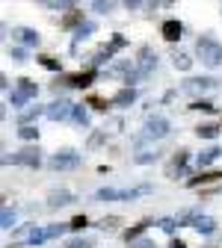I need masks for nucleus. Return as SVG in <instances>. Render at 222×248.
<instances>
[{
	"mask_svg": "<svg viewBox=\"0 0 222 248\" xmlns=\"http://www.w3.org/2000/svg\"><path fill=\"white\" fill-rule=\"evenodd\" d=\"M172 65L178 71H189V68H193V59H189L187 53H181V50H172Z\"/></svg>",
	"mask_w": 222,
	"mask_h": 248,
	"instance_id": "obj_24",
	"label": "nucleus"
},
{
	"mask_svg": "<svg viewBox=\"0 0 222 248\" xmlns=\"http://www.w3.org/2000/svg\"><path fill=\"white\" fill-rule=\"evenodd\" d=\"M83 21H86V18H83V12H80V9H71V12H68L66 18L59 21V27H62V30H77V27H80Z\"/></svg>",
	"mask_w": 222,
	"mask_h": 248,
	"instance_id": "obj_21",
	"label": "nucleus"
},
{
	"mask_svg": "<svg viewBox=\"0 0 222 248\" xmlns=\"http://www.w3.org/2000/svg\"><path fill=\"white\" fill-rule=\"evenodd\" d=\"M187 163H189V151H184V148H181V151H175V157H172V163H169V171H166V174H169L172 180L184 177V174H187Z\"/></svg>",
	"mask_w": 222,
	"mask_h": 248,
	"instance_id": "obj_8",
	"label": "nucleus"
},
{
	"mask_svg": "<svg viewBox=\"0 0 222 248\" xmlns=\"http://www.w3.org/2000/svg\"><path fill=\"white\" fill-rule=\"evenodd\" d=\"M160 36H163L166 42H181V36H184V24H181L178 18H169V21H163V27H160Z\"/></svg>",
	"mask_w": 222,
	"mask_h": 248,
	"instance_id": "obj_11",
	"label": "nucleus"
},
{
	"mask_svg": "<svg viewBox=\"0 0 222 248\" xmlns=\"http://www.w3.org/2000/svg\"><path fill=\"white\" fill-rule=\"evenodd\" d=\"M6 101H9V107H15V109H21L24 104H30V98H24L18 89H12V92H6Z\"/></svg>",
	"mask_w": 222,
	"mask_h": 248,
	"instance_id": "obj_32",
	"label": "nucleus"
},
{
	"mask_svg": "<svg viewBox=\"0 0 222 248\" xmlns=\"http://www.w3.org/2000/svg\"><path fill=\"white\" fill-rule=\"evenodd\" d=\"M74 3H77V0H53V6H56V9H71Z\"/></svg>",
	"mask_w": 222,
	"mask_h": 248,
	"instance_id": "obj_47",
	"label": "nucleus"
},
{
	"mask_svg": "<svg viewBox=\"0 0 222 248\" xmlns=\"http://www.w3.org/2000/svg\"><path fill=\"white\" fill-rule=\"evenodd\" d=\"M119 225H121L119 216H104V219H98V225H95V228H101V231H116Z\"/></svg>",
	"mask_w": 222,
	"mask_h": 248,
	"instance_id": "obj_34",
	"label": "nucleus"
},
{
	"mask_svg": "<svg viewBox=\"0 0 222 248\" xmlns=\"http://www.w3.org/2000/svg\"><path fill=\"white\" fill-rule=\"evenodd\" d=\"M18 136H21L24 142H36V139H39V127H36V124H21V127H18Z\"/></svg>",
	"mask_w": 222,
	"mask_h": 248,
	"instance_id": "obj_28",
	"label": "nucleus"
},
{
	"mask_svg": "<svg viewBox=\"0 0 222 248\" xmlns=\"http://www.w3.org/2000/svg\"><path fill=\"white\" fill-rule=\"evenodd\" d=\"M66 248H92V242L89 239H68Z\"/></svg>",
	"mask_w": 222,
	"mask_h": 248,
	"instance_id": "obj_44",
	"label": "nucleus"
},
{
	"mask_svg": "<svg viewBox=\"0 0 222 248\" xmlns=\"http://www.w3.org/2000/svg\"><path fill=\"white\" fill-rule=\"evenodd\" d=\"M157 9H160V0H145V12L148 15H154Z\"/></svg>",
	"mask_w": 222,
	"mask_h": 248,
	"instance_id": "obj_46",
	"label": "nucleus"
},
{
	"mask_svg": "<svg viewBox=\"0 0 222 248\" xmlns=\"http://www.w3.org/2000/svg\"><path fill=\"white\" fill-rule=\"evenodd\" d=\"M219 157H222V148H219V145H210V148H205V151L199 154V169H207V166H213Z\"/></svg>",
	"mask_w": 222,
	"mask_h": 248,
	"instance_id": "obj_16",
	"label": "nucleus"
},
{
	"mask_svg": "<svg viewBox=\"0 0 222 248\" xmlns=\"http://www.w3.org/2000/svg\"><path fill=\"white\" fill-rule=\"evenodd\" d=\"M169 248H187V242H184V239H172Z\"/></svg>",
	"mask_w": 222,
	"mask_h": 248,
	"instance_id": "obj_49",
	"label": "nucleus"
},
{
	"mask_svg": "<svg viewBox=\"0 0 222 248\" xmlns=\"http://www.w3.org/2000/svg\"><path fill=\"white\" fill-rule=\"evenodd\" d=\"M48 231V239H56V236H62V233H66V231H71V225H51V228H45Z\"/></svg>",
	"mask_w": 222,
	"mask_h": 248,
	"instance_id": "obj_39",
	"label": "nucleus"
},
{
	"mask_svg": "<svg viewBox=\"0 0 222 248\" xmlns=\"http://www.w3.org/2000/svg\"><path fill=\"white\" fill-rule=\"evenodd\" d=\"M121 3H124V9H128V12H137V9L145 3V0H121Z\"/></svg>",
	"mask_w": 222,
	"mask_h": 248,
	"instance_id": "obj_45",
	"label": "nucleus"
},
{
	"mask_svg": "<svg viewBox=\"0 0 222 248\" xmlns=\"http://www.w3.org/2000/svg\"><path fill=\"white\" fill-rule=\"evenodd\" d=\"M9 163L27 166V169H39V166H42V148H39L36 142H30V145H24L21 151H15L12 157L6 154V157H3V166H9Z\"/></svg>",
	"mask_w": 222,
	"mask_h": 248,
	"instance_id": "obj_1",
	"label": "nucleus"
},
{
	"mask_svg": "<svg viewBox=\"0 0 222 248\" xmlns=\"http://www.w3.org/2000/svg\"><path fill=\"white\" fill-rule=\"evenodd\" d=\"M216 86H219L216 77H189L181 89L189 92V95H202V92H210V89H216Z\"/></svg>",
	"mask_w": 222,
	"mask_h": 248,
	"instance_id": "obj_6",
	"label": "nucleus"
},
{
	"mask_svg": "<svg viewBox=\"0 0 222 248\" xmlns=\"http://www.w3.org/2000/svg\"><path fill=\"white\" fill-rule=\"evenodd\" d=\"M222 65V45L216 47V53H213V62H210V68H219Z\"/></svg>",
	"mask_w": 222,
	"mask_h": 248,
	"instance_id": "obj_48",
	"label": "nucleus"
},
{
	"mask_svg": "<svg viewBox=\"0 0 222 248\" xmlns=\"http://www.w3.org/2000/svg\"><path fill=\"white\" fill-rule=\"evenodd\" d=\"M86 107H92V109H98V112H107L110 107H116L113 101H107V98H101V95H89L86 98Z\"/></svg>",
	"mask_w": 222,
	"mask_h": 248,
	"instance_id": "obj_23",
	"label": "nucleus"
},
{
	"mask_svg": "<svg viewBox=\"0 0 222 248\" xmlns=\"http://www.w3.org/2000/svg\"><path fill=\"white\" fill-rule=\"evenodd\" d=\"M137 65H139L142 71H148V74L157 68V53H154L148 45H142V47L137 50Z\"/></svg>",
	"mask_w": 222,
	"mask_h": 248,
	"instance_id": "obj_12",
	"label": "nucleus"
},
{
	"mask_svg": "<svg viewBox=\"0 0 222 248\" xmlns=\"http://www.w3.org/2000/svg\"><path fill=\"white\" fill-rule=\"evenodd\" d=\"M0 228H3V231L18 228V216H15V210H9L6 204H3V210H0Z\"/></svg>",
	"mask_w": 222,
	"mask_h": 248,
	"instance_id": "obj_22",
	"label": "nucleus"
},
{
	"mask_svg": "<svg viewBox=\"0 0 222 248\" xmlns=\"http://www.w3.org/2000/svg\"><path fill=\"white\" fill-rule=\"evenodd\" d=\"M15 89L21 92L24 98H30V101H36V95H39V86H36V80H30V77H21V80H15Z\"/></svg>",
	"mask_w": 222,
	"mask_h": 248,
	"instance_id": "obj_17",
	"label": "nucleus"
},
{
	"mask_svg": "<svg viewBox=\"0 0 222 248\" xmlns=\"http://www.w3.org/2000/svg\"><path fill=\"white\" fill-rule=\"evenodd\" d=\"M71 121L77 124V127H89V112L83 109V104H74V109H71Z\"/></svg>",
	"mask_w": 222,
	"mask_h": 248,
	"instance_id": "obj_26",
	"label": "nucleus"
},
{
	"mask_svg": "<svg viewBox=\"0 0 222 248\" xmlns=\"http://www.w3.org/2000/svg\"><path fill=\"white\" fill-rule=\"evenodd\" d=\"M128 248H157V245H154V239H145V236H139V239L128 242Z\"/></svg>",
	"mask_w": 222,
	"mask_h": 248,
	"instance_id": "obj_41",
	"label": "nucleus"
},
{
	"mask_svg": "<svg viewBox=\"0 0 222 248\" xmlns=\"http://www.w3.org/2000/svg\"><path fill=\"white\" fill-rule=\"evenodd\" d=\"M36 59H39V65H42V68H48V71H62V62H59L56 56L42 53V56H36Z\"/></svg>",
	"mask_w": 222,
	"mask_h": 248,
	"instance_id": "obj_30",
	"label": "nucleus"
},
{
	"mask_svg": "<svg viewBox=\"0 0 222 248\" xmlns=\"http://www.w3.org/2000/svg\"><path fill=\"white\" fill-rule=\"evenodd\" d=\"M42 3H48V6H53V0H42Z\"/></svg>",
	"mask_w": 222,
	"mask_h": 248,
	"instance_id": "obj_51",
	"label": "nucleus"
},
{
	"mask_svg": "<svg viewBox=\"0 0 222 248\" xmlns=\"http://www.w3.org/2000/svg\"><path fill=\"white\" fill-rule=\"evenodd\" d=\"M169 130H172V124H169V118H163V115H151V118L145 121V136H148L151 142H154V139H166Z\"/></svg>",
	"mask_w": 222,
	"mask_h": 248,
	"instance_id": "obj_3",
	"label": "nucleus"
},
{
	"mask_svg": "<svg viewBox=\"0 0 222 248\" xmlns=\"http://www.w3.org/2000/svg\"><path fill=\"white\" fill-rule=\"evenodd\" d=\"M187 109H196V112H216V104H210V101H193V104H189Z\"/></svg>",
	"mask_w": 222,
	"mask_h": 248,
	"instance_id": "obj_38",
	"label": "nucleus"
},
{
	"mask_svg": "<svg viewBox=\"0 0 222 248\" xmlns=\"http://www.w3.org/2000/svg\"><path fill=\"white\" fill-rule=\"evenodd\" d=\"M216 47H219V42L207 33V36H202L199 42H196V53H199V59L205 62V65L210 68V62H213V53H216Z\"/></svg>",
	"mask_w": 222,
	"mask_h": 248,
	"instance_id": "obj_7",
	"label": "nucleus"
},
{
	"mask_svg": "<svg viewBox=\"0 0 222 248\" xmlns=\"http://www.w3.org/2000/svg\"><path fill=\"white\" fill-rule=\"evenodd\" d=\"M0 89H3V92H9V77H6V74L0 77Z\"/></svg>",
	"mask_w": 222,
	"mask_h": 248,
	"instance_id": "obj_50",
	"label": "nucleus"
},
{
	"mask_svg": "<svg viewBox=\"0 0 222 248\" xmlns=\"http://www.w3.org/2000/svg\"><path fill=\"white\" fill-rule=\"evenodd\" d=\"M68 225H71V231H83V228L89 225V219H86V216H74V219H71Z\"/></svg>",
	"mask_w": 222,
	"mask_h": 248,
	"instance_id": "obj_42",
	"label": "nucleus"
},
{
	"mask_svg": "<svg viewBox=\"0 0 222 248\" xmlns=\"http://www.w3.org/2000/svg\"><path fill=\"white\" fill-rule=\"evenodd\" d=\"M48 166H51L53 171H71V169L80 166V154L71 151V148H62V151H56L53 157L48 160Z\"/></svg>",
	"mask_w": 222,
	"mask_h": 248,
	"instance_id": "obj_2",
	"label": "nucleus"
},
{
	"mask_svg": "<svg viewBox=\"0 0 222 248\" xmlns=\"http://www.w3.org/2000/svg\"><path fill=\"white\" fill-rule=\"evenodd\" d=\"M157 157H160L157 151H139L137 157H134V163H139V166H148V163H154Z\"/></svg>",
	"mask_w": 222,
	"mask_h": 248,
	"instance_id": "obj_36",
	"label": "nucleus"
},
{
	"mask_svg": "<svg viewBox=\"0 0 222 248\" xmlns=\"http://www.w3.org/2000/svg\"><path fill=\"white\" fill-rule=\"evenodd\" d=\"M137 101V89L134 86H124V89H119L116 95H113V104L116 107H131Z\"/></svg>",
	"mask_w": 222,
	"mask_h": 248,
	"instance_id": "obj_15",
	"label": "nucleus"
},
{
	"mask_svg": "<svg viewBox=\"0 0 222 248\" xmlns=\"http://www.w3.org/2000/svg\"><path fill=\"white\" fill-rule=\"evenodd\" d=\"M45 242H48V231H42V228H36L33 233H30V239H27L30 248H42Z\"/></svg>",
	"mask_w": 222,
	"mask_h": 248,
	"instance_id": "obj_31",
	"label": "nucleus"
},
{
	"mask_svg": "<svg viewBox=\"0 0 222 248\" xmlns=\"http://www.w3.org/2000/svg\"><path fill=\"white\" fill-rule=\"evenodd\" d=\"M33 231H36V225H18V228H12V239H30Z\"/></svg>",
	"mask_w": 222,
	"mask_h": 248,
	"instance_id": "obj_37",
	"label": "nucleus"
},
{
	"mask_svg": "<svg viewBox=\"0 0 222 248\" xmlns=\"http://www.w3.org/2000/svg\"><path fill=\"white\" fill-rule=\"evenodd\" d=\"M196 136H199V139H216V136H219V124H199V127H196Z\"/></svg>",
	"mask_w": 222,
	"mask_h": 248,
	"instance_id": "obj_27",
	"label": "nucleus"
},
{
	"mask_svg": "<svg viewBox=\"0 0 222 248\" xmlns=\"http://www.w3.org/2000/svg\"><path fill=\"white\" fill-rule=\"evenodd\" d=\"M193 231H196L199 236H210V233L216 231V222L210 219V216H199V219L193 222Z\"/></svg>",
	"mask_w": 222,
	"mask_h": 248,
	"instance_id": "obj_19",
	"label": "nucleus"
},
{
	"mask_svg": "<svg viewBox=\"0 0 222 248\" xmlns=\"http://www.w3.org/2000/svg\"><path fill=\"white\" fill-rule=\"evenodd\" d=\"M9 56H12L15 62H27V50H24V47H9Z\"/></svg>",
	"mask_w": 222,
	"mask_h": 248,
	"instance_id": "obj_43",
	"label": "nucleus"
},
{
	"mask_svg": "<svg viewBox=\"0 0 222 248\" xmlns=\"http://www.w3.org/2000/svg\"><path fill=\"white\" fill-rule=\"evenodd\" d=\"M74 201H77V195H74V192H68V189H53V192L48 195V210L68 207V204H74Z\"/></svg>",
	"mask_w": 222,
	"mask_h": 248,
	"instance_id": "obj_9",
	"label": "nucleus"
},
{
	"mask_svg": "<svg viewBox=\"0 0 222 248\" xmlns=\"http://www.w3.org/2000/svg\"><path fill=\"white\" fill-rule=\"evenodd\" d=\"M95 30H98V27H95V21H83V24L74 30V45H71V47L77 50V45H80V42H86V39L95 33Z\"/></svg>",
	"mask_w": 222,
	"mask_h": 248,
	"instance_id": "obj_20",
	"label": "nucleus"
},
{
	"mask_svg": "<svg viewBox=\"0 0 222 248\" xmlns=\"http://www.w3.org/2000/svg\"><path fill=\"white\" fill-rule=\"evenodd\" d=\"M104 142H107V130H95V133L89 136V142H86V148H89V151H95V148H101Z\"/></svg>",
	"mask_w": 222,
	"mask_h": 248,
	"instance_id": "obj_33",
	"label": "nucleus"
},
{
	"mask_svg": "<svg viewBox=\"0 0 222 248\" xmlns=\"http://www.w3.org/2000/svg\"><path fill=\"white\" fill-rule=\"evenodd\" d=\"M116 6H119V0H92V9L98 15H110L116 12Z\"/></svg>",
	"mask_w": 222,
	"mask_h": 248,
	"instance_id": "obj_25",
	"label": "nucleus"
},
{
	"mask_svg": "<svg viewBox=\"0 0 222 248\" xmlns=\"http://www.w3.org/2000/svg\"><path fill=\"white\" fill-rule=\"evenodd\" d=\"M45 109H48V107H39V104H36V107L21 109V112H18V124H36V118H39V115H45Z\"/></svg>",
	"mask_w": 222,
	"mask_h": 248,
	"instance_id": "obj_18",
	"label": "nucleus"
},
{
	"mask_svg": "<svg viewBox=\"0 0 222 248\" xmlns=\"http://www.w3.org/2000/svg\"><path fill=\"white\" fill-rule=\"evenodd\" d=\"M151 222L145 219V222H139V225H134V228H128V231H124V242H134V239H139L142 233H145V228H148Z\"/></svg>",
	"mask_w": 222,
	"mask_h": 248,
	"instance_id": "obj_29",
	"label": "nucleus"
},
{
	"mask_svg": "<svg viewBox=\"0 0 222 248\" xmlns=\"http://www.w3.org/2000/svg\"><path fill=\"white\" fill-rule=\"evenodd\" d=\"M213 180H222V169H219V171H207V169H199V174H196V177H187V180H184V186H189V189H193V186H202V183H213Z\"/></svg>",
	"mask_w": 222,
	"mask_h": 248,
	"instance_id": "obj_13",
	"label": "nucleus"
},
{
	"mask_svg": "<svg viewBox=\"0 0 222 248\" xmlns=\"http://www.w3.org/2000/svg\"><path fill=\"white\" fill-rule=\"evenodd\" d=\"M71 109H74V104H71V101H66V98H59V101L48 104L45 115H48L51 121H68V118H71Z\"/></svg>",
	"mask_w": 222,
	"mask_h": 248,
	"instance_id": "obj_5",
	"label": "nucleus"
},
{
	"mask_svg": "<svg viewBox=\"0 0 222 248\" xmlns=\"http://www.w3.org/2000/svg\"><path fill=\"white\" fill-rule=\"evenodd\" d=\"M202 216V204H196V207H187V210H181L175 219H178V225L181 228H193V222Z\"/></svg>",
	"mask_w": 222,
	"mask_h": 248,
	"instance_id": "obj_14",
	"label": "nucleus"
},
{
	"mask_svg": "<svg viewBox=\"0 0 222 248\" xmlns=\"http://www.w3.org/2000/svg\"><path fill=\"white\" fill-rule=\"evenodd\" d=\"M157 225H160V231H166V233H175V228H181L178 219H160Z\"/></svg>",
	"mask_w": 222,
	"mask_h": 248,
	"instance_id": "obj_40",
	"label": "nucleus"
},
{
	"mask_svg": "<svg viewBox=\"0 0 222 248\" xmlns=\"http://www.w3.org/2000/svg\"><path fill=\"white\" fill-rule=\"evenodd\" d=\"M24 47H39L42 45V36H39V30H33V27H18L15 33H12Z\"/></svg>",
	"mask_w": 222,
	"mask_h": 248,
	"instance_id": "obj_10",
	"label": "nucleus"
},
{
	"mask_svg": "<svg viewBox=\"0 0 222 248\" xmlns=\"http://www.w3.org/2000/svg\"><path fill=\"white\" fill-rule=\"evenodd\" d=\"M119 192L121 189H110V186H104V189L95 192V201H119Z\"/></svg>",
	"mask_w": 222,
	"mask_h": 248,
	"instance_id": "obj_35",
	"label": "nucleus"
},
{
	"mask_svg": "<svg viewBox=\"0 0 222 248\" xmlns=\"http://www.w3.org/2000/svg\"><path fill=\"white\" fill-rule=\"evenodd\" d=\"M95 68H86V71H80V74H62L59 77V83H66L68 89H86V86H92L95 83Z\"/></svg>",
	"mask_w": 222,
	"mask_h": 248,
	"instance_id": "obj_4",
	"label": "nucleus"
}]
</instances>
